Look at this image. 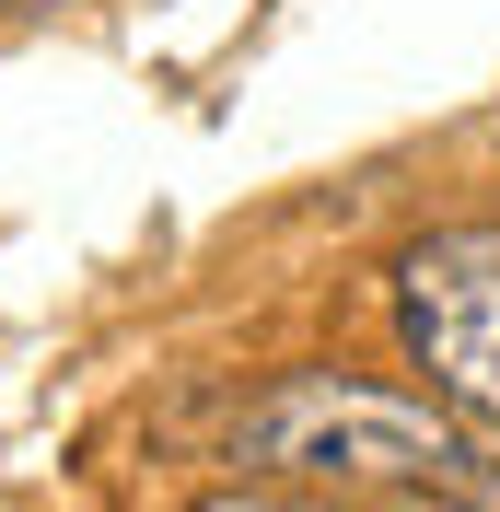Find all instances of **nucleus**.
Listing matches in <instances>:
<instances>
[{
	"label": "nucleus",
	"mask_w": 500,
	"mask_h": 512,
	"mask_svg": "<svg viewBox=\"0 0 500 512\" xmlns=\"http://www.w3.org/2000/svg\"><path fill=\"white\" fill-rule=\"evenodd\" d=\"M233 466L291 489H349V501H431V512H489L500 501V443L431 384H361V373H280L233 419Z\"/></svg>",
	"instance_id": "nucleus-1"
},
{
	"label": "nucleus",
	"mask_w": 500,
	"mask_h": 512,
	"mask_svg": "<svg viewBox=\"0 0 500 512\" xmlns=\"http://www.w3.org/2000/svg\"><path fill=\"white\" fill-rule=\"evenodd\" d=\"M396 338L407 373L500 443V222H431L396 256Z\"/></svg>",
	"instance_id": "nucleus-2"
},
{
	"label": "nucleus",
	"mask_w": 500,
	"mask_h": 512,
	"mask_svg": "<svg viewBox=\"0 0 500 512\" xmlns=\"http://www.w3.org/2000/svg\"><path fill=\"white\" fill-rule=\"evenodd\" d=\"M198 512H361L349 489H291V478H256V489H221V501H198Z\"/></svg>",
	"instance_id": "nucleus-3"
},
{
	"label": "nucleus",
	"mask_w": 500,
	"mask_h": 512,
	"mask_svg": "<svg viewBox=\"0 0 500 512\" xmlns=\"http://www.w3.org/2000/svg\"><path fill=\"white\" fill-rule=\"evenodd\" d=\"M35 12H59V0H35Z\"/></svg>",
	"instance_id": "nucleus-4"
}]
</instances>
